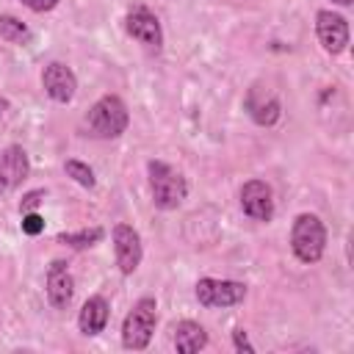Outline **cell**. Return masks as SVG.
Here are the masks:
<instances>
[{
	"instance_id": "6da1fadb",
	"label": "cell",
	"mask_w": 354,
	"mask_h": 354,
	"mask_svg": "<svg viewBox=\"0 0 354 354\" xmlns=\"http://www.w3.org/2000/svg\"><path fill=\"white\" fill-rule=\"evenodd\" d=\"M130 124L127 105L116 94L100 97L86 113V130L94 138H119Z\"/></svg>"
},
{
	"instance_id": "7a4b0ae2",
	"label": "cell",
	"mask_w": 354,
	"mask_h": 354,
	"mask_svg": "<svg viewBox=\"0 0 354 354\" xmlns=\"http://www.w3.org/2000/svg\"><path fill=\"white\" fill-rule=\"evenodd\" d=\"M147 174H149V191H152V202L160 207V210H174L185 202L188 196V183L185 177L163 163V160H149L147 163Z\"/></svg>"
},
{
	"instance_id": "3957f363",
	"label": "cell",
	"mask_w": 354,
	"mask_h": 354,
	"mask_svg": "<svg viewBox=\"0 0 354 354\" xmlns=\"http://www.w3.org/2000/svg\"><path fill=\"white\" fill-rule=\"evenodd\" d=\"M290 249L299 263H318L326 249V227L315 213H299L290 230Z\"/></svg>"
},
{
	"instance_id": "277c9868",
	"label": "cell",
	"mask_w": 354,
	"mask_h": 354,
	"mask_svg": "<svg viewBox=\"0 0 354 354\" xmlns=\"http://www.w3.org/2000/svg\"><path fill=\"white\" fill-rule=\"evenodd\" d=\"M158 304L152 296H144L133 304V310L122 321V346L130 351H144L152 340L155 324H158Z\"/></svg>"
},
{
	"instance_id": "5b68a950",
	"label": "cell",
	"mask_w": 354,
	"mask_h": 354,
	"mask_svg": "<svg viewBox=\"0 0 354 354\" xmlns=\"http://www.w3.org/2000/svg\"><path fill=\"white\" fill-rule=\"evenodd\" d=\"M246 299V285L235 279L202 277L196 282V301L202 307H235Z\"/></svg>"
},
{
	"instance_id": "8992f818",
	"label": "cell",
	"mask_w": 354,
	"mask_h": 354,
	"mask_svg": "<svg viewBox=\"0 0 354 354\" xmlns=\"http://www.w3.org/2000/svg\"><path fill=\"white\" fill-rule=\"evenodd\" d=\"M124 30L127 36H133L138 44H144L149 53H158L163 47V28L158 22V17L147 8V6H133L124 17Z\"/></svg>"
},
{
	"instance_id": "52a82bcc",
	"label": "cell",
	"mask_w": 354,
	"mask_h": 354,
	"mask_svg": "<svg viewBox=\"0 0 354 354\" xmlns=\"http://www.w3.org/2000/svg\"><path fill=\"white\" fill-rule=\"evenodd\" d=\"M315 33H318V41L326 53L337 55L348 47V22L346 17L335 14V11H318L315 14Z\"/></svg>"
},
{
	"instance_id": "ba28073f",
	"label": "cell",
	"mask_w": 354,
	"mask_h": 354,
	"mask_svg": "<svg viewBox=\"0 0 354 354\" xmlns=\"http://www.w3.org/2000/svg\"><path fill=\"white\" fill-rule=\"evenodd\" d=\"M241 207L254 221H271L274 218V194L271 185L263 180H249L241 188Z\"/></svg>"
},
{
	"instance_id": "9c48e42d",
	"label": "cell",
	"mask_w": 354,
	"mask_h": 354,
	"mask_svg": "<svg viewBox=\"0 0 354 354\" xmlns=\"http://www.w3.org/2000/svg\"><path fill=\"white\" fill-rule=\"evenodd\" d=\"M113 252H116V266L122 274H133L141 266V235L130 224H116L113 227Z\"/></svg>"
},
{
	"instance_id": "30bf717a",
	"label": "cell",
	"mask_w": 354,
	"mask_h": 354,
	"mask_svg": "<svg viewBox=\"0 0 354 354\" xmlns=\"http://www.w3.org/2000/svg\"><path fill=\"white\" fill-rule=\"evenodd\" d=\"M41 88L47 91L50 100H55V102H69V100L75 97V91H77V77H75V72H72L66 64L53 61V64H47L44 72H41Z\"/></svg>"
},
{
	"instance_id": "8fae6325",
	"label": "cell",
	"mask_w": 354,
	"mask_h": 354,
	"mask_svg": "<svg viewBox=\"0 0 354 354\" xmlns=\"http://www.w3.org/2000/svg\"><path fill=\"white\" fill-rule=\"evenodd\" d=\"M28 171H30V160L19 144H11L0 152V191L3 194L19 188L22 180L28 177Z\"/></svg>"
},
{
	"instance_id": "7c38bea8",
	"label": "cell",
	"mask_w": 354,
	"mask_h": 354,
	"mask_svg": "<svg viewBox=\"0 0 354 354\" xmlns=\"http://www.w3.org/2000/svg\"><path fill=\"white\" fill-rule=\"evenodd\" d=\"M75 296V279L64 260H53L47 268V299L55 310H66Z\"/></svg>"
},
{
	"instance_id": "4fadbf2b",
	"label": "cell",
	"mask_w": 354,
	"mask_h": 354,
	"mask_svg": "<svg viewBox=\"0 0 354 354\" xmlns=\"http://www.w3.org/2000/svg\"><path fill=\"white\" fill-rule=\"evenodd\" d=\"M108 315H111V307L102 296H88L86 304L80 307V315H77V326L83 335H100L108 324Z\"/></svg>"
},
{
	"instance_id": "5bb4252c",
	"label": "cell",
	"mask_w": 354,
	"mask_h": 354,
	"mask_svg": "<svg viewBox=\"0 0 354 354\" xmlns=\"http://www.w3.org/2000/svg\"><path fill=\"white\" fill-rule=\"evenodd\" d=\"M207 346V332L196 321H180L174 326V348L180 354H194Z\"/></svg>"
},
{
	"instance_id": "9a60e30c",
	"label": "cell",
	"mask_w": 354,
	"mask_h": 354,
	"mask_svg": "<svg viewBox=\"0 0 354 354\" xmlns=\"http://www.w3.org/2000/svg\"><path fill=\"white\" fill-rule=\"evenodd\" d=\"M246 108H249V116L257 122V124H274L277 119H279V100L277 97H266L263 102H257L252 94H249V100H246Z\"/></svg>"
},
{
	"instance_id": "2e32d148",
	"label": "cell",
	"mask_w": 354,
	"mask_h": 354,
	"mask_svg": "<svg viewBox=\"0 0 354 354\" xmlns=\"http://www.w3.org/2000/svg\"><path fill=\"white\" fill-rule=\"evenodd\" d=\"M0 36L11 44H28L30 41V28L22 19L11 17V14H0Z\"/></svg>"
},
{
	"instance_id": "e0dca14e",
	"label": "cell",
	"mask_w": 354,
	"mask_h": 354,
	"mask_svg": "<svg viewBox=\"0 0 354 354\" xmlns=\"http://www.w3.org/2000/svg\"><path fill=\"white\" fill-rule=\"evenodd\" d=\"M102 235H105L102 227H88V230H80V232H61V235H58V243L72 246V249H88V246H94Z\"/></svg>"
},
{
	"instance_id": "ac0fdd59",
	"label": "cell",
	"mask_w": 354,
	"mask_h": 354,
	"mask_svg": "<svg viewBox=\"0 0 354 354\" xmlns=\"http://www.w3.org/2000/svg\"><path fill=\"white\" fill-rule=\"evenodd\" d=\"M64 171H66L77 185H83V188H94V183H97L91 166L83 163V160H66V163H64Z\"/></svg>"
},
{
	"instance_id": "d6986e66",
	"label": "cell",
	"mask_w": 354,
	"mask_h": 354,
	"mask_svg": "<svg viewBox=\"0 0 354 354\" xmlns=\"http://www.w3.org/2000/svg\"><path fill=\"white\" fill-rule=\"evenodd\" d=\"M41 230H44V218H41L36 210L22 213V232H25V235H39Z\"/></svg>"
},
{
	"instance_id": "ffe728a7",
	"label": "cell",
	"mask_w": 354,
	"mask_h": 354,
	"mask_svg": "<svg viewBox=\"0 0 354 354\" xmlns=\"http://www.w3.org/2000/svg\"><path fill=\"white\" fill-rule=\"evenodd\" d=\"M41 202H44V191H41V188L28 191V194L22 196V202H19V213H30V210H36Z\"/></svg>"
},
{
	"instance_id": "44dd1931",
	"label": "cell",
	"mask_w": 354,
	"mask_h": 354,
	"mask_svg": "<svg viewBox=\"0 0 354 354\" xmlns=\"http://www.w3.org/2000/svg\"><path fill=\"white\" fill-rule=\"evenodd\" d=\"M22 3H25L30 11H36V14H44V11H53V8H55L61 0H22Z\"/></svg>"
},
{
	"instance_id": "7402d4cb",
	"label": "cell",
	"mask_w": 354,
	"mask_h": 354,
	"mask_svg": "<svg viewBox=\"0 0 354 354\" xmlns=\"http://www.w3.org/2000/svg\"><path fill=\"white\" fill-rule=\"evenodd\" d=\"M232 343H235V348H238V351H249V354L254 351V346L249 343V337H246V332H243V329H235V332H232Z\"/></svg>"
},
{
	"instance_id": "603a6c76",
	"label": "cell",
	"mask_w": 354,
	"mask_h": 354,
	"mask_svg": "<svg viewBox=\"0 0 354 354\" xmlns=\"http://www.w3.org/2000/svg\"><path fill=\"white\" fill-rule=\"evenodd\" d=\"M6 108H8V102H6V100H3V97H0V116H3V113H6Z\"/></svg>"
},
{
	"instance_id": "cb8c5ba5",
	"label": "cell",
	"mask_w": 354,
	"mask_h": 354,
	"mask_svg": "<svg viewBox=\"0 0 354 354\" xmlns=\"http://www.w3.org/2000/svg\"><path fill=\"white\" fill-rule=\"evenodd\" d=\"M332 3H337V6H351V0H332Z\"/></svg>"
}]
</instances>
